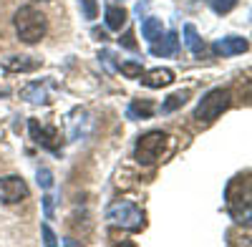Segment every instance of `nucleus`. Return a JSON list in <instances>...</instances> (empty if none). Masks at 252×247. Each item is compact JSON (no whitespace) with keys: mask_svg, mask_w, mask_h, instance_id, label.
<instances>
[{"mask_svg":"<svg viewBox=\"0 0 252 247\" xmlns=\"http://www.w3.org/2000/svg\"><path fill=\"white\" fill-rule=\"evenodd\" d=\"M224 204L235 222H245V224L250 222L252 202H250V174L247 172L229 179L227 189H224Z\"/></svg>","mask_w":252,"mask_h":247,"instance_id":"obj_1","label":"nucleus"},{"mask_svg":"<svg viewBox=\"0 0 252 247\" xmlns=\"http://www.w3.org/2000/svg\"><path fill=\"white\" fill-rule=\"evenodd\" d=\"M13 23H15L18 38L23 40V43H28V46L38 43V40L46 35V15L40 13L38 8H33V5H23V8H20L15 13Z\"/></svg>","mask_w":252,"mask_h":247,"instance_id":"obj_2","label":"nucleus"},{"mask_svg":"<svg viewBox=\"0 0 252 247\" xmlns=\"http://www.w3.org/2000/svg\"><path fill=\"white\" fill-rule=\"evenodd\" d=\"M106 219L114 224V227L129 230V232H141L144 224H146L144 212L136 207L134 202H129V199H116L114 204H109Z\"/></svg>","mask_w":252,"mask_h":247,"instance_id":"obj_3","label":"nucleus"},{"mask_svg":"<svg viewBox=\"0 0 252 247\" xmlns=\"http://www.w3.org/2000/svg\"><path fill=\"white\" fill-rule=\"evenodd\" d=\"M229 104H232V93H229L227 89H212L194 109V119L199 124H212L215 119L222 116V111L229 109Z\"/></svg>","mask_w":252,"mask_h":247,"instance_id":"obj_4","label":"nucleus"},{"mask_svg":"<svg viewBox=\"0 0 252 247\" xmlns=\"http://www.w3.org/2000/svg\"><path fill=\"white\" fill-rule=\"evenodd\" d=\"M166 141H169V136H166L164 131H146L144 136H139L136 149H134L136 161L139 164H154V161H159L164 149H166Z\"/></svg>","mask_w":252,"mask_h":247,"instance_id":"obj_5","label":"nucleus"},{"mask_svg":"<svg viewBox=\"0 0 252 247\" xmlns=\"http://www.w3.org/2000/svg\"><path fill=\"white\" fill-rule=\"evenodd\" d=\"M28 131H31V139H33L35 144H40L43 149H48V152H53V154L61 152V134H58L53 126H48V124H40L38 119H31V121H28Z\"/></svg>","mask_w":252,"mask_h":247,"instance_id":"obj_6","label":"nucleus"},{"mask_svg":"<svg viewBox=\"0 0 252 247\" xmlns=\"http://www.w3.org/2000/svg\"><path fill=\"white\" fill-rule=\"evenodd\" d=\"M28 199V184L20 177H3L0 179V202L3 204H18Z\"/></svg>","mask_w":252,"mask_h":247,"instance_id":"obj_7","label":"nucleus"},{"mask_svg":"<svg viewBox=\"0 0 252 247\" xmlns=\"http://www.w3.org/2000/svg\"><path fill=\"white\" fill-rule=\"evenodd\" d=\"M247 48H250L247 38H240V35H227L212 46V51L217 56H237V53H245Z\"/></svg>","mask_w":252,"mask_h":247,"instance_id":"obj_8","label":"nucleus"},{"mask_svg":"<svg viewBox=\"0 0 252 247\" xmlns=\"http://www.w3.org/2000/svg\"><path fill=\"white\" fill-rule=\"evenodd\" d=\"M139 81L144 86H149V89H161V86H169L172 81H174V73L169 68H154V71H144L139 76Z\"/></svg>","mask_w":252,"mask_h":247,"instance_id":"obj_9","label":"nucleus"},{"mask_svg":"<svg viewBox=\"0 0 252 247\" xmlns=\"http://www.w3.org/2000/svg\"><path fill=\"white\" fill-rule=\"evenodd\" d=\"M179 51V35L174 33V31H169V33H164V38H159L157 43H152V48H149V53L152 56H174Z\"/></svg>","mask_w":252,"mask_h":247,"instance_id":"obj_10","label":"nucleus"},{"mask_svg":"<svg viewBox=\"0 0 252 247\" xmlns=\"http://www.w3.org/2000/svg\"><path fill=\"white\" fill-rule=\"evenodd\" d=\"M3 68L5 71H10V73H26V71H35V68H40V58H33V56H10L5 63H3Z\"/></svg>","mask_w":252,"mask_h":247,"instance_id":"obj_11","label":"nucleus"},{"mask_svg":"<svg viewBox=\"0 0 252 247\" xmlns=\"http://www.w3.org/2000/svg\"><path fill=\"white\" fill-rule=\"evenodd\" d=\"M103 15H106V26L111 31H121L126 26V20H129V13L119 5H106L103 8Z\"/></svg>","mask_w":252,"mask_h":247,"instance_id":"obj_12","label":"nucleus"},{"mask_svg":"<svg viewBox=\"0 0 252 247\" xmlns=\"http://www.w3.org/2000/svg\"><path fill=\"white\" fill-rule=\"evenodd\" d=\"M184 43H187V48L192 51L194 56H204V51H207L204 40L199 38V33H197V28H194L192 23L184 26Z\"/></svg>","mask_w":252,"mask_h":247,"instance_id":"obj_13","label":"nucleus"},{"mask_svg":"<svg viewBox=\"0 0 252 247\" xmlns=\"http://www.w3.org/2000/svg\"><path fill=\"white\" fill-rule=\"evenodd\" d=\"M141 33H144V38L149 40V43H157V40L164 35L161 20H159V18H146L144 23H141Z\"/></svg>","mask_w":252,"mask_h":247,"instance_id":"obj_14","label":"nucleus"},{"mask_svg":"<svg viewBox=\"0 0 252 247\" xmlns=\"http://www.w3.org/2000/svg\"><path fill=\"white\" fill-rule=\"evenodd\" d=\"M20 96H23L26 101H31V104H46V101H48V93H46L43 86H40V81L28 84L23 91H20Z\"/></svg>","mask_w":252,"mask_h":247,"instance_id":"obj_15","label":"nucleus"},{"mask_svg":"<svg viewBox=\"0 0 252 247\" xmlns=\"http://www.w3.org/2000/svg\"><path fill=\"white\" fill-rule=\"evenodd\" d=\"M126 114H129V119H149L154 114V104L152 101H131Z\"/></svg>","mask_w":252,"mask_h":247,"instance_id":"obj_16","label":"nucleus"},{"mask_svg":"<svg viewBox=\"0 0 252 247\" xmlns=\"http://www.w3.org/2000/svg\"><path fill=\"white\" fill-rule=\"evenodd\" d=\"M187 98H189V91H174V93L161 104V111H164V114H172V111L182 109V106L187 104Z\"/></svg>","mask_w":252,"mask_h":247,"instance_id":"obj_17","label":"nucleus"},{"mask_svg":"<svg viewBox=\"0 0 252 247\" xmlns=\"http://www.w3.org/2000/svg\"><path fill=\"white\" fill-rule=\"evenodd\" d=\"M237 3H240V0H209L212 10H215V13H220V15H227L229 10H235V8H237Z\"/></svg>","mask_w":252,"mask_h":247,"instance_id":"obj_18","label":"nucleus"},{"mask_svg":"<svg viewBox=\"0 0 252 247\" xmlns=\"http://www.w3.org/2000/svg\"><path fill=\"white\" fill-rule=\"evenodd\" d=\"M119 71H121L126 78H139V76L144 73L141 63H136V61H126V63H121V66H119Z\"/></svg>","mask_w":252,"mask_h":247,"instance_id":"obj_19","label":"nucleus"},{"mask_svg":"<svg viewBox=\"0 0 252 247\" xmlns=\"http://www.w3.org/2000/svg\"><path fill=\"white\" fill-rule=\"evenodd\" d=\"M78 5L83 10V18L86 20H94L96 13H98V5H96V0H78Z\"/></svg>","mask_w":252,"mask_h":247,"instance_id":"obj_20","label":"nucleus"},{"mask_svg":"<svg viewBox=\"0 0 252 247\" xmlns=\"http://www.w3.org/2000/svg\"><path fill=\"white\" fill-rule=\"evenodd\" d=\"M38 184L43 189H51L53 187V174H51V169H38Z\"/></svg>","mask_w":252,"mask_h":247,"instance_id":"obj_21","label":"nucleus"},{"mask_svg":"<svg viewBox=\"0 0 252 247\" xmlns=\"http://www.w3.org/2000/svg\"><path fill=\"white\" fill-rule=\"evenodd\" d=\"M40 230H43V242H46L48 247L58 245V240H56V235H53V230L48 227V224H43V227H40Z\"/></svg>","mask_w":252,"mask_h":247,"instance_id":"obj_22","label":"nucleus"},{"mask_svg":"<svg viewBox=\"0 0 252 247\" xmlns=\"http://www.w3.org/2000/svg\"><path fill=\"white\" fill-rule=\"evenodd\" d=\"M121 43H124V48H131V51H136V40H134V33L131 31H126L124 33V38H119Z\"/></svg>","mask_w":252,"mask_h":247,"instance_id":"obj_23","label":"nucleus"},{"mask_svg":"<svg viewBox=\"0 0 252 247\" xmlns=\"http://www.w3.org/2000/svg\"><path fill=\"white\" fill-rule=\"evenodd\" d=\"M43 207H46V219L53 217V197H43Z\"/></svg>","mask_w":252,"mask_h":247,"instance_id":"obj_24","label":"nucleus"},{"mask_svg":"<svg viewBox=\"0 0 252 247\" xmlns=\"http://www.w3.org/2000/svg\"><path fill=\"white\" fill-rule=\"evenodd\" d=\"M94 38H96V40H101V43H103V40H109L106 31H101V28H94Z\"/></svg>","mask_w":252,"mask_h":247,"instance_id":"obj_25","label":"nucleus"}]
</instances>
